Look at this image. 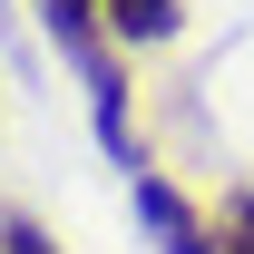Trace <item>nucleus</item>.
<instances>
[{"instance_id": "obj_1", "label": "nucleus", "mask_w": 254, "mask_h": 254, "mask_svg": "<svg viewBox=\"0 0 254 254\" xmlns=\"http://www.w3.org/2000/svg\"><path fill=\"white\" fill-rule=\"evenodd\" d=\"M30 10H39V30H49V49H59V59L78 68V88H88L98 147L137 176L147 147H137V127H127V59H118V30H108V0H30Z\"/></svg>"}, {"instance_id": "obj_2", "label": "nucleus", "mask_w": 254, "mask_h": 254, "mask_svg": "<svg viewBox=\"0 0 254 254\" xmlns=\"http://www.w3.org/2000/svg\"><path fill=\"white\" fill-rule=\"evenodd\" d=\"M127 195H137V215H147V235H157L166 254H225V245H215V215H195V195L166 186L157 166H137V176H127Z\"/></svg>"}, {"instance_id": "obj_3", "label": "nucleus", "mask_w": 254, "mask_h": 254, "mask_svg": "<svg viewBox=\"0 0 254 254\" xmlns=\"http://www.w3.org/2000/svg\"><path fill=\"white\" fill-rule=\"evenodd\" d=\"M108 30H118V49H166L186 30V0H108Z\"/></svg>"}, {"instance_id": "obj_4", "label": "nucleus", "mask_w": 254, "mask_h": 254, "mask_svg": "<svg viewBox=\"0 0 254 254\" xmlns=\"http://www.w3.org/2000/svg\"><path fill=\"white\" fill-rule=\"evenodd\" d=\"M215 245H225V254H254V186H235V195H225V215H215Z\"/></svg>"}, {"instance_id": "obj_5", "label": "nucleus", "mask_w": 254, "mask_h": 254, "mask_svg": "<svg viewBox=\"0 0 254 254\" xmlns=\"http://www.w3.org/2000/svg\"><path fill=\"white\" fill-rule=\"evenodd\" d=\"M0 254H59V235L39 215H0Z\"/></svg>"}]
</instances>
